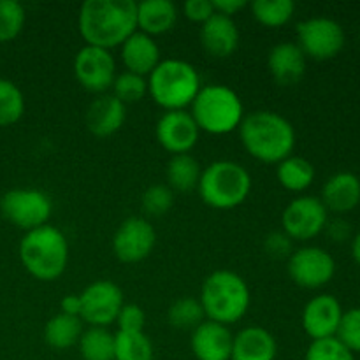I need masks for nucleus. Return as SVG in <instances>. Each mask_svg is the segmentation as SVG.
Wrapping results in <instances>:
<instances>
[{
    "mask_svg": "<svg viewBox=\"0 0 360 360\" xmlns=\"http://www.w3.org/2000/svg\"><path fill=\"white\" fill-rule=\"evenodd\" d=\"M86 46L112 49L137 30V4L134 0H86L77 18Z\"/></svg>",
    "mask_w": 360,
    "mask_h": 360,
    "instance_id": "f257e3e1",
    "label": "nucleus"
},
{
    "mask_svg": "<svg viewBox=\"0 0 360 360\" xmlns=\"http://www.w3.org/2000/svg\"><path fill=\"white\" fill-rule=\"evenodd\" d=\"M245 150L264 164H280L294 155L295 129L285 116L260 109L245 116L239 125Z\"/></svg>",
    "mask_w": 360,
    "mask_h": 360,
    "instance_id": "f03ea898",
    "label": "nucleus"
},
{
    "mask_svg": "<svg viewBox=\"0 0 360 360\" xmlns=\"http://www.w3.org/2000/svg\"><path fill=\"white\" fill-rule=\"evenodd\" d=\"M18 253L25 271L39 281L58 280L69 264L67 238L60 229L49 224L25 232Z\"/></svg>",
    "mask_w": 360,
    "mask_h": 360,
    "instance_id": "7ed1b4c3",
    "label": "nucleus"
},
{
    "mask_svg": "<svg viewBox=\"0 0 360 360\" xmlns=\"http://www.w3.org/2000/svg\"><path fill=\"white\" fill-rule=\"evenodd\" d=\"M199 301L206 313V320L229 327L248 313L252 294L248 283L238 273L220 269L204 280Z\"/></svg>",
    "mask_w": 360,
    "mask_h": 360,
    "instance_id": "20e7f679",
    "label": "nucleus"
},
{
    "mask_svg": "<svg viewBox=\"0 0 360 360\" xmlns=\"http://www.w3.org/2000/svg\"><path fill=\"white\" fill-rule=\"evenodd\" d=\"M202 88L200 76L192 63L165 58L148 76V94L165 111H185Z\"/></svg>",
    "mask_w": 360,
    "mask_h": 360,
    "instance_id": "39448f33",
    "label": "nucleus"
},
{
    "mask_svg": "<svg viewBox=\"0 0 360 360\" xmlns=\"http://www.w3.org/2000/svg\"><path fill=\"white\" fill-rule=\"evenodd\" d=\"M192 118L200 132L225 136L239 129L245 118V108L239 95L225 84H207L200 88L192 102Z\"/></svg>",
    "mask_w": 360,
    "mask_h": 360,
    "instance_id": "423d86ee",
    "label": "nucleus"
},
{
    "mask_svg": "<svg viewBox=\"0 0 360 360\" xmlns=\"http://www.w3.org/2000/svg\"><path fill=\"white\" fill-rule=\"evenodd\" d=\"M199 195L213 210H234L248 199L252 192V176L241 164L217 160L202 169Z\"/></svg>",
    "mask_w": 360,
    "mask_h": 360,
    "instance_id": "0eeeda50",
    "label": "nucleus"
},
{
    "mask_svg": "<svg viewBox=\"0 0 360 360\" xmlns=\"http://www.w3.org/2000/svg\"><path fill=\"white\" fill-rule=\"evenodd\" d=\"M0 213L14 227L30 232L48 225L53 204L42 190L14 188L0 199Z\"/></svg>",
    "mask_w": 360,
    "mask_h": 360,
    "instance_id": "6e6552de",
    "label": "nucleus"
},
{
    "mask_svg": "<svg viewBox=\"0 0 360 360\" xmlns=\"http://www.w3.org/2000/svg\"><path fill=\"white\" fill-rule=\"evenodd\" d=\"M345 30L330 18H309L297 25V46L313 60H330L345 48Z\"/></svg>",
    "mask_w": 360,
    "mask_h": 360,
    "instance_id": "1a4fd4ad",
    "label": "nucleus"
},
{
    "mask_svg": "<svg viewBox=\"0 0 360 360\" xmlns=\"http://www.w3.org/2000/svg\"><path fill=\"white\" fill-rule=\"evenodd\" d=\"M329 211L319 197H297L281 214L283 232L292 241H309L326 231Z\"/></svg>",
    "mask_w": 360,
    "mask_h": 360,
    "instance_id": "9d476101",
    "label": "nucleus"
},
{
    "mask_svg": "<svg viewBox=\"0 0 360 360\" xmlns=\"http://www.w3.org/2000/svg\"><path fill=\"white\" fill-rule=\"evenodd\" d=\"M287 271L297 287L316 290L330 283L336 274V262L327 250L304 246L288 257Z\"/></svg>",
    "mask_w": 360,
    "mask_h": 360,
    "instance_id": "9b49d317",
    "label": "nucleus"
},
{
    "mask_svg": "<svg viewBox=\"0 0 360 360\" xmlns=\"http://www.w3.org/2000/svg\"><path fill=\"white\" fill-rule=\"evenodd\" d=\"M81 320L90 327H109L123 308V292L115 281L98 280L81 292Z\"/></svg>",
    "mask_w": 360,
    "mask_h": 360,
    "instance_id": "f8f14e48",
    "label": "nucleus"
},
{
    "mask_svg": "<svg viewBox=\"0 0 360 360\" xmlns=\"http://www.w3.org/2000/svg\"><path fill=\"white\" fill-rule=\"evenodd\" d=\"M74 76L84 90L104 95L112 88L116 77V63L111 51L94 46H84L74 58Z\"/></svg>",
    "mask_w": 360,
    "mask_h": 360,
    "instance_id": "ddd939ff",
    "label": "nucleus"
},
{
    "mask_svg": "<svg viewBox=\"0 0 360 360\" xmlns=\"http://www.w3.org/2000/svg\"><path fill=\"white\" fill-rule=\"evenodd\" d=\"M157 245L153 225L143 217H130L120 224L112 238V252L123 264H137L151 255Z\"/></svg>",
    "mask_w": 360,
    "mask_h": 360,
    "instance_id": "4468645a",
    "label": "nucleus"
},
{
    "mask_svg": "<svg viewBox=\"0 0 360 360\" xmlns=\"http://www.w3.org/2000/svg\"><path fill=\"white\" fill-rule=\"evenodd\" d=\"M157 141L172 155L190 153L197 144L200 130L190 111H165L157 123Z\"/></svg>",
    "mask_w": 360,
    "mask_h": 360,
    "instance_id": "2eb2a0df",
    "label": "nucleus"
},
{
    "mask_svg": "<svg viewBox=\"0 0 360 360\" xmlns=\"http://www.w3.org/2000/svg\"><path fill=\"white\" fill-rule=\"evenodd\" d=\"M343 313L341 302L334 295L320 294L302 309V329L311 341L336 338Z\"/></svg>",
    "mask_w": 360,
    "mask_h": 360,
    "instance_id": "dca6fc26",
    "label": "nucleus"
},
{
    "mask_svg": "<svg viewBox=\"0 0 360 360\" xmlns=\"http://www.w3.org/2000/svg\"><path fill=\"white\" fill-rule=\"evenodd\" d=\"M234 334L227 326L204 320L192 330L190 348L197 360H231Z\"/></svg>",
    "mask_w": 360,
    "mask_h": 360,
    "instance_id": "f3484780",
    "label": "nucleus"
},
{
    "mask_svg": "<svg viewBox=\"0 0 360 360\" xmlns=\"http://www.w3.org/2000/svg\"><path fill=\"white\" fill-rule=\"evenodd\" d=\"M267 67L274 83L280 86H294L306 74V55L297 42H278L271 48Z\"/></svg>",
    "mask_w": 360,
    "mask_h": 360,
    "instance_id": "a211bd4d",
    "label": "nucleus"
},
{
    "mask_svg": "<svg viewBox=\"0 0 360 360\" xmlns=\"http://www.w3.org/2000/svg\"><path fill=\"white\" fill-rule=\"evenodd\" d=\"M200 44L214 58H229L239 46V28L232 18L214 13L200 25Z\"/></svg>",
    "mask_w": 360,
    "mask_h": 360,
    "instance_id": "6ab92c4d",
    "label": "nucleus"
},
{
    "mask_svg": "<svg viewBox=\"0 0 360 360\" xmlns=\"http://www.w3.org/2000/svg\"><path fill=\"white\" fill-rule=\"evenodd\" d=\"M122 62L129 72L137 74V76H150L160 58V48H158L155 37L136 30L125 42L122 44Z\"/></svg>",
    "mask_w": 360,
    "mask_h": 360,
    "instance_id": "aec40b11",
    "label": "nucleus"
},
{
    "mask_svg": "<svg viewBox=\"0 0 360 360\" xmlns=\"http://www.w3.org/2000/svg\"><path fill=\"white\" fill-rule=\"evenodd\" d=\"M127 118V105L112 94L98 95L86 111V127L94 136L109 137L118 132Z\"/></svg>",
    "mask_w": 360,
    "mask_h": 360,
    "instance_id": "412c9836",
    "label": "nucleus"
},
{
    "mask_svg": "<svg viewBox=\"0 0 360 360\" xmlns=\"http://www.w3.org/2000/svg\"><path fill=\"white\" fill-rule=\"evenodd\" d=\"M327 211L345 214L360 204V178L354 172H338L330 176L322 188V199Z\"/></svg>",
    "mask_w": 360,
    "mask_h": 360,
    "instance_id": "4be33fe9",
    "label": "nucleus"
},
{
    "mask_svg": "<svg viewBox=\"0 0 360 360\" xmlns=\"http://www.w3.org/2000/svg\"><path fill=\"white\" fill-rule=\"evenodd\" d=\"M278 343L264 327H245L234 336L231 360H276Z\"/></svg>",
    "mask_w": 360,
    "mask_h": 360,
    "instance_id": "5701e85b",
    "label": "nucleus"
},
{
    "mask_svg": "<svg viewBox=\"0 0 360 360\" xmlns=\"http://www.w3.org/2000/svg\"><path fill=\"white\" fill-rule=\"evenodd\" d=\"M178 21V9L171 0H144L137 4V30L155 37L167 34Z\"/></svg>",
    "mask_w": 360,
    "mask_h": 360,
    "instance_id": "b1692460",
    "label": "nucleus"
},
{
    "mask_svg": "<svg viewBox=\"0 0 360 360\" xmlns=\"http://www.w3.org/2000/svg\"><path fill=\"white\" fill-rule=\"evenodd\" d=\"M165 174H167V186L172 192L186 193L199 186L202 167H200L199 160L190 153L172 155L167 169H165Z\"/></svg>",
    "mask_w": 360,
    "mask_h": 360,
    "instance_id": "393cba45",
    "label": "nucleus"
},
{
    "mask_svg": "<svg viewBox=\"0 0 360 360\" xmlns=\"http://www.w3.org/2000/svg\"><path fill=\"white\" fill-rule=\"evenodd\" d=\"M276 165L278 181L288 192H304L315 181V167L306 158L290 155V157H287Z\"/></svg>",
    "mask_w": 360,
    "mask_h": 360,
    "instance_id": "a878e982",
    "label": "nucleus"
},
{
    "mask_svg": "<svg viewBox=\"0 0 360 360\" xmlns=\"http://www.w3.org/2000/svg\"><path fill=\"white\" fill-rule=\"evenodd\" d=\"M83 330V320L58 313L46 323L44 340L55 350H67L79 343Z\"/></svg>",
    "mask_w": 360,
    "mask_h": 360,
    "instance_id": "bb28decb",
    "label": "nucleus"
},
{
    "mask_svg": "<svg viewBox=\"0 0 360 360\" xmlns=\"http://www.w3.org/2000/svg\"><path fill=\"white\" fill-rule=\"evenodd\" d=\"M77 347L83 360H115V334L108 327H88Z\"/></svg>",
    "mask_w": 360,
    "mask_h": 360,
    "instance_id": "cd10ccee",
    "label": "nucleus"
},
{
    "mask_svg": "<svg viewBox=\"0 0 360 360\" xmlns=\"http://www.w3.org/2000/svg\"><path fill=\"white\" fill-rule=\"evenodd\" d=\"M253 18L260 25L278 28L287 25L295 13V4L292 0H255L252 4Z\"/></svg>",
    "mask_w": 360,
    "mask_h": 360,
    "instance_id": "c85d7f7f",
    "label": "nucleus"
},
{
    "mask_svg": "<svg viewBox=\"0 0 360 360\" xmlns=\"http://www.w3.org/2000/svg\"><path fill=\"white\" fill-rule=\"evenodd\" d=\"M115 360H153V343L144 333H116Z\"/></svg>",
    "mask_w": 360,
    "mask_h": 360,
    "instance_id": "c756f323",
    "label": "nucleus"
},
{
    "mask_svg": "<svg viewBox=\"0 0 360 360\" xmlns=\"http://www.w3.org/2000/svg\"><path fill=\"white\" fill-rule=\"evenodd\" d=\"M167 320L174 329L193 330L206 320V313H204L199 299L181 297L171 304L167 311Z\"/></svg>",
    "mask_w": 360,
    "mask_h": 360,
    "instance_id": "7c9ffc66",
    "label": "nucleus"
},
{
    "mask_svg": "<svg viewBox=\"0 0 360 360\" xmlns=\"http://www.w3.org/2000/svg\"><path fill=\"white\" fill-rule=\"evenodd\" d=\"M25 112V95L14 81L0 77V127H11Z\"/></svg>",
    "mask_w": 360,
    "mask_h": 360,
    "instance_id": "2f4dec72",
    "label": "nucleus"
},
{
    "mask_svg": "<svg viewBox=\"0 0 360 360\" xmlns=\"http://www.w3.org/2000/svg\"><path fill=\"white\" fill-rule=\"evenodd\" d=\"M111 90L112 95L122 104H134V102L143 101L148 95V79L134 72H129V70H123L122 74H116Z\"/></svg>",
    "mask_w": 360,
    "mask_h": 360,
    "instance_id": "473e14b6",
    "label": "nucleus"
},
{
    "mask_svg": "<svg viewBox=\"0 0 360 360\" xmlns=\"http://www.w3.org/2000/svg\"><path fill=\"white\" fill-rule=\"evenodd\" d=\"M23 6L18 0H0V42H11L25 27Z\"/></svg>",
    "mask_w": 360,
    "mask_h": 360,
    "instance_id": "72a5a7b5",
    "label": "nucleus"
},
{
    "mask_svg": "<svg viewBox=\"0 0 360 360\" xmlns=\"http://www.w3.org/2000/svg\"><path fill=\"white\" fill-rule=\"evenodd\" d=\"M174 204V192L167 185H151L141 197V206L148 217H164Z\"/></svg>",
    "mask_w": 360,
    "mask_h": 360,
    "instance_id": "f704fd0d",
    "label": "nucleus"
},
{
    "mask_svg": "<svg viewBox=\"0 0 360 360\" xmlns=\"http://www.w3.org/2000/svg\"><path fill=\"white\" fill-rule=\"evenodd\" d=\"M304 360H355V354H352L338 338H327L311 341Z\"/></svg>",
    "mask_w": 360,
    "mask_h": 360,
    "instance_id": "c9c22d12",
    "label": "nucleus"
},
{
    "mask_svg": "<svg viewBox=\"0 0 360 360\" xmlns=\"http://www.w3.org/2000/svg\"><path fill=\"white\" fill-rule=\"evenodd\" d=\"M336 338L352 354H360V308L343 313Z\"/></svg>",
    "mask_w": 360,
    "mask_h": 360,
    "instance_id": "e433bc0d",
    "label": "nucleus"
},
{
    "mask_svg": "<svg viewBox=\"0 0 360 360\" xmlns=\"http://www.w3.org/2000/svg\"><path fill=\"white\" fill-rule=\"evenodd\" d=\"M115 323L118 326V333H144L146 315L141 306L123 304Z\"/></svg>",
    "mask_w": 360,
    "mask_h": 360,
    "instance_id": "4c0bfd02",
    "label": "nucleus"
},
{
    "mask_svg": "<svg viewBox=\"0 0 360 360\" xmlns=\"http://www.w3.org/2000/svg\"><path fill=\"white\" fill-rule=\"evenodd\" d=\"M264 250L273 259H288L292 255V239L285 232H271L264 239Z\"/></svg>",
    "mask_w": 360,
    "mask_h": 360,
    "instance_id": "58836bf2",
    "label": "nucleus"
},
{
    "mask_svg": "<svg viewBox=\"0 0 360 360\" xmlns=\"http://www.w3.org/2000/svg\"><path fill=\"white\" fill-rule=\"evenodd\" d=\"M183 13L190 21L195 23H206L211 16L214 14V7L211 0H188L183 6Z\"/></svg>",
    "mask_w": 360,
    "mask_h": 360,
    "instance_id": "ea45409f",
    "label": "nucleus"
},
{
    "mask_svg": "<svg viewBox=\"0 0 360 360\" xmlns=\"http://www.w3.org/2000/svg\"><path fill=\"white\" fill-rule=\"evenodd\" d=\"M326 231L329 234V238L336 243H343L347 241L348 238L352 236V227L347 220L343 218H334V220L327 221Z\"/></svg>",
    "mask_w": 360,
    "mask_h": 360,
    "instance_id": "a19ab883",
    "label": "nucleus"
},
{
    "mask_svg": "<svg viewBox=\"0 0 360 360\" xmlns=\"http://www.w3.org/2000/svg\"><path fill=\"white\" fill-rule=\"evenodd\" d=\"M248 4L245 0H213L214 13L224 14L227 18H234L236 14L241 13Z\"/></svg>",
    "mask_w": 360,
    "mask_h": 360,
    "instance_id": "79ce46f5",
    "label": "nucleus"
},
{
    "mask_svg": "<svg viewBox=\"0 0 360 360\" xmlns=\"http://www.w3.org/2000/svg\"><path fill=\"white\" fill-rule=\"evenodd\" d=\"M60 309L63 315L77 316L81 319V295L79 294H69L60 301Z\"/></svg>",
    "mask_w": 360,
    "mask_h": 360,
    "instance_id": "37998d69",
    "label": "nucleus"
},
{
    "mask_svg": "<svg viewBox=\"0 0 360 360\" xmlns=\"http://www.w3.org/2000/svg\"><path fill=\"white\" fill-rule=\"evenodd\" d=\"M352 255H354V260L360 266V232L352 241Z\"/></svg>",
    "mask_w": 360,
    "mask_h": 360,
    "instance_id": "c03bdc74",
    "label": "nucleus"
},
{
    "mask_svg": "<svg viewBox=\"0 0 360 360\" xmlns=\"http://www.w3.org/2000/svg\"><path fill=\"white\" fill-rule=\"evenodd\" d=\"M359 37H360V30H359Z\"/></svg>",
    "mask_w": 360,
    "mask_h": 360,
    "instance_id": "a18cd8bd",
    "label": "nucleus"
}]
</instances>
